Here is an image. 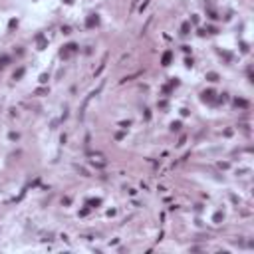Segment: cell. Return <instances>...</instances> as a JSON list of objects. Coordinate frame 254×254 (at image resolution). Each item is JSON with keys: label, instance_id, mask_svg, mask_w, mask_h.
<instances>
[{"label": "cell", "instance_id": "1", "mask_svg": "<svg viewBox=\"0 0 254 254\" xmlns=\"http://www.w3.org/2000/svg\"><path fill=\"white\" fill-rule=\"evenodd\" d=\"M209 79H210V81H216L219 76H216V74H209Z\"/></svg>", "mask_w": 254, "mask_h": 254}]
</instances>
